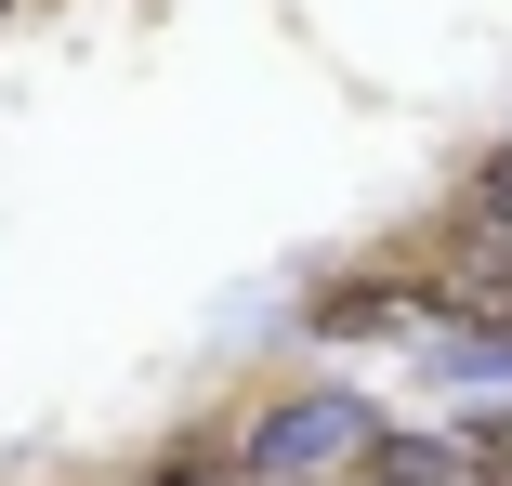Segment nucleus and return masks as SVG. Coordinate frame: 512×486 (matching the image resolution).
Returning a JSON list of instances; mask_svg holds the SVG:
<instances>
[{"label": "nucleus", "instance_id": "nucleus-1", "mask_svg": "<svg viewBox=\"0 0 512 486\" xmlns=\"http://www.w3.org/2000/svg\"><path fill=\"white\" fill-rule=\"evenodd\" d=\"M368 447H381V408L355 381H289L237 421V486H355Z\"/></svg>", "mask_w": 512, "mask_h": 486}, {"label": "nucleus", "instance_id": "nucleus-2", "mask_svg": "<svg viewBox=\"0 0 512 486\" xmlns=\"http://www.w3.org/2000/svg\"><path fill=\"white\" fill-rule=\"evenodd\" d=\"M302 342H421L407 263H355V276H316V303H302Z\"/></svg>", "mask_w": 512, "mask_h": 486}, {"label": "nucleus", "instance_id": "nucleus-3", "mask_svg": "<svg viewBox=\"0 0 512 486\" xmlns=\"http://www.w3.org/2000/svg\"><path fill=\"white\" fill-rule=\"evenodd\" d=\"M355 486H486V473L460 460V434H447V421H434V434H394V421H381V447L355 460Z\"/></svg>", "mask_w": 512, "mask_h": 486}, {"label": "nucleus", "instance_id": "nucleus-4", "mask_svg": "<svg viewBox=\"0 0 512 486\" xmlns=\"http://www.w3.org/2000/svg\"><path fill=\"white\" fill-rule=\"evenodd\" d=\"M421 368L447 381V395H512V329H434Z\"/></svg>", "mask_w": 512, "mask_h": 486}, {"label": "nucleus", "instance_id": "nucleus-5", "mask_svg": "<svg viewBox=\"0 0 512 486\" xmlns=\"http://www.w3.org/2000/svg\"><path fill=\"white\" fill-rule=\"evenodd\" d=\"M119 486H237V434H171L145 473H119Z\"/></svg>", "mask_w": 512, "mask_h": 486}, {"label": "nucleus", "instance_id": "nucleus-6", "mask_svg": "<svg viewBox=\"0 0 512 486\" xmlns=\"http://www.w3.org/2000/svg\"><path fill=\"white\" fill-rule=\"evenodd\" d=\"M460 224H512V132L473 158V184H460Z\"/></svg>", "mask_w": 512, "mask_h": 486}, {"label": "nucleus", "instance_id": "nucleus-7", "mask_svg": "<svg viewBox=\"0 0 512 486\" xmlns=\"http://www.w3.org/2000/svg\"><path fill=\"white\" fill-rule=\"evenodd\" d=\"M0 14H14V0H0Z\"/></svg>", "mask_w": 512, "mask_h": 486}]
</instances>
